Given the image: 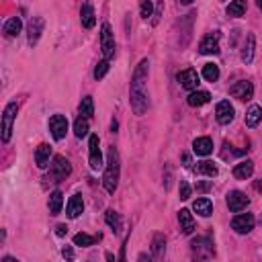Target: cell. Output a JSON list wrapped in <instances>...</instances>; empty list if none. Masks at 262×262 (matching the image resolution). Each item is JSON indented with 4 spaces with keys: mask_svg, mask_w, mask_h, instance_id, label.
<instances>
[{
    "mask_svg": "<svg viewBox=\"0 0 262 262\" xmlns=\"http://www.w3.org/2000/svg\"><path fill=\"white\" fill-rule=\"evenodd\" d=\"M70 172H72V166H70V162L64 158V156H56L54 164H51V170H49L51 182H62V180H66L70 176Z\"/></svg>",
    "mask_w": 262,
    "mask_h": 262,
    "instance_id": "obj_3",
    "label": "cell"
},
{
    "mask_svg": "<svg viewBox=\"0 0 262 262\" xmlns=\"http://www.w3.org/2000/svg\"><path fill=\"white\" fill-rule=\"evenodd\" d=\"M230 94L238 100H250L254 96V86L250 80H240L230 86Z\"/></svg>",
    "mask_w": 262,
    "mask_h": 262,
    "instance_id": "obj_8",
    "label": "cell"
},
{
    "mask_svg": "<svg viewBox=\"0 0 262 262\" xmlns=\"http://www.w3.org/2000/svg\"><path fill=\"white\" fill-rule=\"evenodd\" d=\"M234 107L230 104V100H221L217 102V107H215V119H217V123L219 125H230L232 121H234Z\"/></svg>",
    "mask_w": 262,
    "mask_h": 262,
    "instance_id": "obj_11",
    "label": "cell"
},
{
    "mask_svg": "<svg viewBox=\"0 0 262 262\" xmlns=\"http://www.w3.org/2000/svg\"><path fill=\"white\" fill-rule=\"evenodd\" d=\"M232 228L238 234H250L254 230V215L252 213H242L232 219Z\"/></svg>",
    "mask_w": 262,
    "mask_h": 262,
    "instance_id": "obj_13",
    "label": "cell"
},
{
    "mask_svg": "<svg viewBox=\"0 0 262 262\" xmlns=\"http://www.w3.org/2000/svg\"><path fill=\"white\" fill-rule=\"evenodd\" d=\"M100 240V234L98 236H88V234H76L74 236V246H80V248H88V246H92L94 242H98Z\"/></svg>",
    "mask_w": 262,
    "mask_h": 262,
    "instance_id": "obj_30",
    "label": "cell"
},
{
    "mask_svg": "<svg viewBox=\"0 0 262 262\" xmlns=\"http://www.w3.org/2000/svg\"><path fill=\"white\" fill-rule=\"evenodd\" d=\"M193 209L201 215V217H209L213 213V203L209 201L207 197H201V199H197L195 203H193Z\"/></svg>",
    "mask_w": 262,
    "mask_h": 262,
    "instance_id": "obj_23",
    "label": "cell"
},
{
    "mask_svg": "<svg viewBox=\"0 0 262 262\" xmlns=\"http://www.w3.org/2000/svg\"><path fill=\"white\" fill-rule=\"evenodd\" d=\"M88 164H90V168L94 172L104 166L102 164V154H100V148H98V135H90V142H88Z\"/></svg>",
    "mask_w": 262,
    "mask_h": 262,
    "instance_id": "obj_9",
    "label": "cell"
},
{
    "mask_svg": "<svg viewBox=\"0 0 262 262\" xmlns=\"http://www.w3.org/2000/svg\"><path fill=\"white\" fill-rule=\"evenodd\" d=\"M43 27H45V21L41 19V16H33V19L29 21V27H27V39L31 45H37L41 33H43Z\"/></svg>",
    "mask_w": 262,
    "mask_h": 262,
    "instance_id": "obj_14",
    "label": "cell"
},
{
    "mask_svg": "<svg viewBox=\"0 0 262 262\" xmlns=\"http://www.w3.org/2000/svg\"><path fill=\"white\" fill-rule=\"evenodd\" d=\"M62 256H64V258H68V260H72V258H74V250L70 248V246H66V248L62 250Z\"/></svg>",
    "mask_w": 262,
    "mask_h": 262,
    "instance_id": "obj_40",
    "label": "cell"
},
{
    "mask_svg": "<svg viewBox=\"0 0 262 262\" xmlns=\"http://www.w3.org/2000/svg\"><path fill=\"white\" fill-rule=\"evenodd\" d=\"M148 72H150V62L142 60L137 64L133 78H131V109L135 115H144L150 107V96H148V88H146V82H148Z\"/></svg>",
    "mask_w": 262,
    "mask_h": 262,
    "instance_id": "obj_1",
    "label": "cell"
},
{
    "mask_svg": "<svg viewBox=\"0 0 262 262\" xmlns=\"http://www.w3.org/2000/svg\"><path fill=\"white\" fill-rule=\"evenodd\" d=\"M244 12H246V0H234V2H230V6H228L230 16L238 19V16H244Z\"/></svg>",
    "mask_w": 262,
    "mask_h": 262,
    "instance_id": "obj_32",
    "label": "cell"
},
{
    "mask_svg": "<svg viewBox=\"0 0 262 262\" xmlns=\"http://www.w3.org/2000/svg\"><path fill=\"white\" fill-rule=\"evenodd\" d=\"M119 174H121V166H119V154L115 148L109 150L107 156V166H104V174H102V186L109 195H113L117 186H119Z\"/></svg>",
    "mask_w": 262,
    "mask_h": 262,
    "instance_id": "obj_2",
    "label": "cell"
},
{
    "mask_svg": "<svg viewBox=\"0 0 262 262\" xmlns=\"http://www.w3.org/2000/svg\"><path fill=\"white\" fill-rule=\"evenodd\" d=\"M178 223H180V230H182V234H193L195 232V217H193V213L188 211V209H180L178 211Z\"/></svg>",
    "mask_w": 262,
    "mask_h": 262,
    "instance_id": "obj_16",
    "label": "cell"
},
{
    "mask_svg": "<svg viewBox=\"0 0 262 262\" xmlns=\"http://www.w3.org/2000/svg\"><path fill=\"white\" fill-rule=\"evenodd\" d=\"M62 205H64L62 190H54V193L49 195V213L51 215H60L62 213Z\"/></svg>",
    "mask_w": 262,
    "mask_h": 262,
    "instance_id": "obj_25",
    "label": "cell"
},
{
    "mask_svg": "<svg viewBox=\"0 0 262 262\" xmlns=\"http://www.w3.org/2000/svg\"><path fill=\"white\" fill-rule=\"evenodd\" d=\"M2 262H16V258H10V256H4Z\"/></svg>",
    "mask_w": 262,
    "mask_h": 262,
    "instance_id": "obj_43",
    "label": "cell"
},
{
    "mask_svg": "<svg viewBox=\"0 0 262 262\" xmlns=\"http://www.w3.org/2000/svg\"><path fill=\"white\" fill-rule=\"evenodd\" d=\"M256 4H258V8H262V0H258V2H256Z\"/></svg>",
    "mask_w": 262,
    "mask_h": 262,
    "instance_id": "obj_46",
    "label": "cell"
},
{
    "mask_svg": "<svg viewBox=\"0 0 262 262\" xmlns=\"http://www.w3.org/2000/svg\"><path fill=\"white\" fill-rule=\"evenodd\" d=\"M78 111H80V115H84V117H92L94 115V102H92V96H84L82 100H80V107H78Z\"/></svg>",
    "mask_w": 262,
    "mask_h": 262,
    "instance_id": "obj_33",
    "label": "cell"
},
{
    "mask_svg": "<svg viewBox=\"0 0 262 262\" xmlns=\"http://www.w3.org/2000/svg\"><path fill=\"white\" fill-rule=\"evenodd\" d=\"M16 113H19V107L16 102H8L4 107V113H2V142L8 144L10 142V135H12V123L16 119Z\"/></svg>",
    "mask_w": 262,
    "mask_h": 262,
    "instance_id": "obj_4",
    "label": "cell"
},
{
    "mask_svg": "<svg viewBox=\"0 0 262 262\" xmlns=\"http://www.w3.org/2000/svg\"><path fill=\"white\" fill-rule=\"evenodd\" d=\"M219 31H213V33H207L205 37L201 39L199 43V51L203 56H215L219 54Z\"/></svg>",
    "mask_w": 262,
    "mask_h": 262,
    "instance_id": "obj_6",
    "label": "cell"
},
{
    "mask_svg": "<svg viewBox=\"0 0 262 262\" xmlns=\"http://www.w3.org/2000/svg\"><path fill=\"white\" fill-rule=\"evenodd\" d=\"M21 29H23V23H21V19L19 16H12V19H8L6 23H4V35L6 37H16V35L21 33Z\"/></svg>",
    "mask_w": 262,
    "mask_h": 262,
    "instance_id": "obj_26",
    "label": "cell"
},
{
    "mask_svg": "<svg viewBox=\"0 0 262 262\" xmlns=\"http://www.w3.org/2000/svg\"><path fill=\"white\" fill-rule=\"evenodd\" d=\"M104 221H107V225L115 232V234H119L121 232V228H123V221H121V215L117 213V211H113V209H109L107 213H104Z\"/></svg>",
    "mask_w": 262,
    "mask_h": 262,
    "instance_id": "obj_27",
    "label": "cell"
},
{
    "mask_svg": "<svg viewBox=\"0 0 262 262\" xmlns=\"http://www.w3.org/2000/svg\"><path fill=\"white\" fill-rule=\"evenodd\" d=\"M225 203H228V207H230V211H234V213H240V211H244L248 205H250V199L242 193V190H230L228 193V197H225Z\"/></svg>",
    "mask_w": 262,
    "mask_h": 262,
    "instance_id": "obj_7",
    "label": "cell"
},
{
    "mask_svg": "<svg viewBox=\"0 0 262 262\" xmlns=\"http://www.w3.org/2000/svg\"><path fill=\"white\" fill-rule=\"evenodd\" d=\"M203 78L207 82H217L219 80V66L217 64H205L203 66Z\"/></svg>",
    "mask_w": 262,
    "mask_h": 262,
    "instance_id": "obj_31",
    "label": "cell"
},
{
    "mask_svg": "<svg viewBox=\"0 0 262 262\" xmlns=\"http://www.w3.org/2000/svg\"><path fill=\"white\" fill-rule=\"evenodd\" d=\"M49 131H51V135H54L56 142L64 139L66 133H68V119L64 115H54L49 119Z\"/></svg>",
    "mask_w": 262,
    "mask_h": 262,
    "instance_id": "obj_12",
    "label": "cell"
},
{
    "mask_svg": "<svg viewBox=\"0 0 262 262\" xmlns=\"http://www.w3.org/2000/svg\"><path fill=\"white\" fill-rule=\"evenodd\" d=\"M176 80H178V84L182 86L184 90H190V92L197 90V86H199V74H197V70H193V68L178 72Z\"/></svg>",
    "mask_w": 262,
    "mask_h": 262,
    "instance_id": "obj_10",
    "label": "cell"
},
{
    "mask_svg": "<svg viewBox=\"0 0 262 262\" xmlns=\"http://www.w3.org/2000/svg\"><path fill=\"white\" fill-rule=\"evenodd\" d=\"M139 12H142V16L148 21L150 16L154 14V2H152V0H139Z\"/></svg>",
    "mask_w": 262,
    "mask_h": 262,
    "instance_id": "obj_35",
    "label": "cell"
},
{
    "mask_svg": "<svg viewBox=\"0 0 262 262\" xmlns=\"http://www.w3.org/2000/svg\"><path fill=\"white\" fill-rule=\"evenodd\" d=\"M262 121V107L260 104H252V107L248 109L246 113V125L248 127H258Z\"/></svg>",
    "mask_w": 262,
    "mask_h": 262,
    "instance_id": "obj_24",
    "label": "cell"
},
{
    "mask_svg": "<svg viewBox=\"0 0 262 262\" xmlns=\"http://www.w3.org/2000/svg\"><path fill=\"white\" fill-rule=\"evenodd\" d=\"M193 152L197 156H209L213 152V139L211 137H197L193 142Z\"/></svg>",
    "mask_w": 262,
    "mask_h": 262,
    "instance_id": "obj_18",
    "label": "cell"
},
{
    "mask_svg": "<svg viewBox=\"0 0 262 262\" xmlns=\"http://www.w3.org/2000/svg\"><path fill=\"white\" fill-rule=\"evenodd\" d=\"M100 49L104 54V60H111L115 56V35L111 31L109 23H104L100 27Z\"/></svg>",
    "mask_w": 262,
    "mask_h": 262,
    "instance_id": "obj_5",
    "label": "cell"
},
{
    "mask_svg": "<svg viewBox=\"0 0 262 262\" xmlns=\"http://www.w3.org/2000/svg\"><path fill=\"white\" fill-rule=\"evenodd\" d=\"M252 172H254V162H252V160H244V162H240V164L234 166V176H236L238 180L250 178Z\"/></svg>",
    "mask_w": 262,
    "mask_h": 262,
    "instance_id": "obj_20",
    "label": "cell"
},
{
    "mask_svg": "<svg viewBox=\"0 0 262 262\" xmlns=\"http://www.w3.org/2000/svg\"><path fill=\"white\" fill-rule=\"evenodd\" d=\"M254 188L258 190V193H262V180H256V182H254Z\"/></svg>",
    "mask_w": 262,
    "mask_h": 262,
    "instance_id": "obj_42",
    "label": "cell"
},
{
    "mask_svg": "<svg viewBox=\"0 0 262 262\" xmlns=\"http://www.w3.org/2000/svg\"><path fill=\"white\" fill-rule=\"evenodd\" d=\"M197 170H199L201 174H205V176H209V178L217 176V166H215L213 162H209V160H203V162H199Z\"/></svg>",
    "mask_w": 262,
    "mask_h": 262,
    "instance_id": "obj_34",
    "label": "cell"
},
{
    "mask_svg": "<svg viewBox=\"0 0 262 262\" xmlns=\"http://www.w3.org/2000/svg\"><path fill=\"white\" fill-rule=\"evenodd\" d=\"M109 60H102V62H98L96 64V68H94V78L96 80H100V78H104V74L109 72Z\"/></svg>",
    "mask_w": 262,
    "mask_h": 262,
    "instance_id": "obj_37",
    "label": "cell"
},
{
    "mask_svg": "<svg viewBox=\"0 0 262 262\" xmlns=\"http://www.w3.org/2000/svg\"><path fill=\"white\" fill-rule=\"evenodd\" d=\"M166 252V238L162 234H156L154 240H152V254L156 258H162Z\"/></svg>",
    "mask_w": 262,
    "mask_h": 262,
    "instance_id": "obj_28",
    "label": "cell"
},
{
    "mask_svg": "<svg viewBox=\"0 0 262 262\" xmlns=\"http://www.w3.org/2000/svg\"><path fill=\"white\" fill-rule=\"evenodd\" d=\"M49 158H51V148L47 144H39L37 150H35V164H37V168H47L49 164Z\"/></svg>",
    "mask_w": 262,
    "mask_h": 262,
    "instance_id": "obj_17",
    "label": "cell"
},
{
    "mask_svg": "<svg viewBox=\"0 0 262 262\" xmlns=\"http://www.w3.org/2000/svg\"><path fill=\"white\" fill-rule=\"evenodd\" d=\"M254 49H256V37H254V33H248L246 41H244V47H242V62L244 64H252Z\"/></svg>",
    "mask_w": 262,
    "mask_h": 262,
    "instance_id": "obj_15",
    "label": "cell"
},
{
    "mask_svg": "<svg viewBox=\"0 0 262 262\" xmlns=\"http://www.w3.org/2000/svg\"><path fill=\"white\" fill-rule=\"evenodd\" d=\"M209 186H211V184H209V182H201V184L197 186V190H207Z\"/></svg>",
    "mask_w": 262,
    "mask_h": 262,
    "instance_id": "obj_41",
    "label": "cell"
},
{
    "mask_svg": "<svg viewBox=\"0 0 262 262\" xmlns=\"http://www.w3.org/2000/svg\"><path fill=\"white\" fill-rule=\"evenodd\" d=\"M68 234V225H64V223H60L58 228H56V236H60V238H64Z\"/></svg>",
    "mask_w": 262,
    "mask_h": 262,
    "instance_id": "obj_39",
    "label": "cell"
},
{
    "mask_svg": "<svg viewBox=\"0 0 262 262\" xmlns=\"http://www.w3.org/2000/svg\"><path fill=\"white\" fill-rule=\"evenodd\" d=\"M180 2H182V4H190V2H193V0H180Z\"/></svg>",
    "mask_w": 262,
    "mask_h": 262,
    "instance_id": "obj_45",
    "label": "cell"
},
{
    "mask_svg": "<svg viewBox=\"0 0 262 262\" xmlns=\"http://www.w3.org/2000/svg\"><path fill=\"white\" fill-rule=\"evenodd\" d=\"M209 100H211V94H209L207 90H193L186 98V102L190 104V107H203V104H207Z\"/></svg>",
    "mask_w": 262,
    "mask_h": 262,
    "instance_id": "obj_22",
    "label": "cell"
},
{
    "mask_svg": "<svg viewBox=\"0 0 262 262\" xmlns=\"http://www.w3.org/2000/svg\"><path fill=\"white\" fill-rule=\"evenodd\" d=\"M117 127H119V125H117V121H115V119H113V123H111V129H113V133H115V131H117Z\"/></svg>",
    "mask_w": 262,
    "mask_h": 262,
    "instance_id": "obj_44",
    "label": "cell"
},
{
    "mask_svg": "<svg viewBox=\"0 0 262 262\" xmlns=\"http://www.w3.org/2000/svg\"><path fill=\"white\" fill-rule=\"evenodd\" d=\"M88 131H90L88 117L80 115V117L76 119V123H74V133H76V137H78V139H82V137H86V135H88Z\"/></svg>",
    "mask_w": 262,
    "mask_h": 262,
    "instance_id": "obj_29",
    "label": "cell"
},
{
    "mask_svg": "<svg viewBox=\"0 0 262 262\" xmlns=\"http://www.w3.org/2000/svg\"><path fill=\"white\" fill-rule=\"evenodd\" d=\"M82 211H84V201H82V197H80V195H74L72 199L68 201L66 213H68V217H70V219H76Z\"/></svg>",
    "mask_w": 262,
    "mask_h": 262,
    "instance_id": "obj_21",
    "label": "cell"
},
{
    "mask_svg": "<svg viewBox=\"0 0 262 262\" xmlns=\"http://www.w3.org/2000/svg\"><path fill=\"white\" fill-rule=\"evenodd\" d=\"M80 23L84 29H92L96 25V14H94V8L90 4H82L80 8Z\"/></svg>",
    "mask_w": 262,
    "mask_h": 262,
    "instance_id": "obj_19",
    "label": "cell"
},
{
    "mask_svg": "<svg viewBox=\"0 0 262 262\" xmlns=\"http://www.w3.org/2000/svg\"><path fill=\"white\" fill-rule=\"evenodd\" d=\"M190 246H193V250H203V248H209V250H213V242L209 240V238H197L190 242Z\"/></svg>",
    "mask_w": 262,
    "mask_h": 262,
    "instance_id": "obj_36",
    "label": "cell"
},
{
    "mask_svg": "<svg viewBox=\"0 0 262 262\" xmlns=\"http://www.w3.org/2000/svg\"><path fill=\"white\" fill-rule=\"evenodd\" d=\"M178 193H180V199L186 201L190 197V184L186 180H180V186H178Z\"/></svg>",
    "mask_w": 262,
    "mask_h": 262,
    "instance_id": "obj_38",
    "label": "cell"
}]
</instances>
